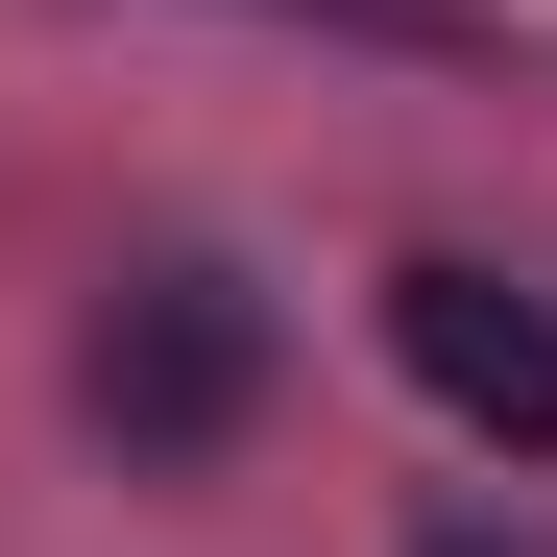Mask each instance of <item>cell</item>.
<instances>
[{
  "mask_svg": "<svg viewBox=\"0 0 557 557\" xmlns=\"http://www.w3.org/2000/svg\"><path fill=\"white\" fill-rule=\"evenodd\" d=\"M315 25H436V0H315Z\"/></svg>",
  "mask_w": 557,
  "mask_h": 557,
  "instance_id": "cell-3",
  "label": "cell"
},
{
  "mask_svg": "<svg viewBox=\"0 0 557 557\" xmlns=\"http://www.w3.org/2000/svg\"><path fill=\"white\" fill-rule=\"evenodd\" d=\"M412 557H509V533H412Z\"/></svg>",
  "mask_w": 557,
  "mask_h": 557,
  "instance_id": "cell-4",
  "label": "cell"
},
{
  "mask_svg": "<svg viewBox=\"0 0 557 557\" xmlns=\"http://www.w3.org/2000/svg\"><path fill=\"white\" fill-rule=\"evenodd\" d=\"M243 388H267V292H243L219 243H146L122 292H98V339H73V412H98L122 460H219Z\"/></svg>",
  "mask_w": 557,
  "mask_h": 557,
  "instance_id": "cell-1",
  "label": "cell"
},
{
  "mask_svg": "<svg viewBox=\"0 0 557 557\" xmlns=\"http://www.w3.org/2000/svg\"><path fill=\"white\" fill-rule=\"evenodd\" d=\"M388 363L460 412V436H509V460H557V292H509V267H388Z\"/></svg>",
  "mask_w": 557,
  "mask_h": 557,
  "instance_id": "cell-2",
  "label": "cell"
}]
</instances>
